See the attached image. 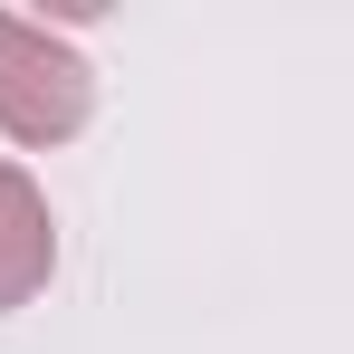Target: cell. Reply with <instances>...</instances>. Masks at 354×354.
Here are the masks:
<instances>
[{
	"instance_id": "obj_1",
	"label": "cell",
	"mask_w": 354,
	"mask_h": 354,
	"mask_svg": "<svg viewBox=\"0 0 354 354\" xmlns=\"http://www.w3.org/2000/svg\"><path fill=\"white\" fill-rule=\"evenodd\" d=\"M86 115H96V67L77 58L58 29L0 10V134L39 153V144L86 134Z\"/></svg>"
},
{
	"instance_id": "obj_2",
	"label": "cell",
	"mask_w": 354,
	"mask_h": 354,
	"mask_svg": "<svg viewBox=\"0 0 354 354\" xmlns=\"http://www.w3.org/2000/svg\"><path fill=\"white\" fill-rule=\"evenodd\" d=\"M48 278H58V221H48V192L19 173V163H0V316L29 306Z\"/></svg>"
}]
</instances>
